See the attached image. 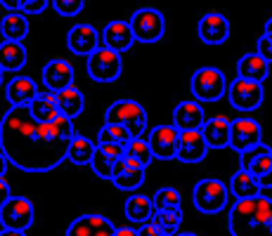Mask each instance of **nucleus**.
I'll return each mask as SVG.
<instances>
[{"label": "nucleus", "instance_id": "nucleus-2", "mask_svg": "<svg viewBox=\"0 0 272 236\" xmlns=\"http://www.w3.org/2000/svg\"><path fill=\"white\" fill-rule=\"evenodd\" d=\"M229 234L232 236H272V198L253 196L239 198L229 208Z\"/></svg>", "mask_w": 272, "mask_h": 236}, {"label": "nucleus", "instance_id": "nucleus-8", "mask_svg": "<svg viewBox=\"0 0 272 236\" xmlns=\"http://www.w3.org/2000/svg\"><path fill=\"white\" fill-rule=\"evenodd\" d=\"M33 203L26 196H10L5 205L0 208V222L2 229H14V232H26L33 225Z\"/></svg>", "mask_w": 272, "mask_h": 236}, {"label": "nucleus", "instance_id": "nucleus-5", "mask_svg": "<svg viewBox=\"0 0 272 236\" xmlns=\"http://www.w3.org/2000/svg\"><path fill=\"white\" fill-rule=\"evenodd\" d=\"M192 198H194V208L199 210V213L216 215L227 205L229 192L220 180H216V177H206V180L196 182L194 192H192Z\"/></svg>", "mask_w": 272, "mask_h": 236}, {"label": "nucleus", "instance_id": "nucleus-18", "mask_svg": "<svg viewBox=\"0 0 272 236\" xmlns=\"http://www.w3.org/2000/svg\"><path fill=\"white\" fill-rule=\"evenodd\" d=\"M43 85L47 92H59L64 87L74 85V66L66 59H52L43 66Z\"/></svg>", "mask_w": 272, "mask_h": 236}, {"label": "nucleus", "instance_id": "nucleus-33", "mask_svg": "<svg viewBox=\"0 0 272 236\" xmlns=\"http://www.w3.org/2000/svg\"><path fill=\"white\" fill-rule=\"evenodd\" d=\"M133 137L128 135V130L121 128V125H111V123H104L102 130H99L97 135V142L95 144H114V147H123L126 149V144L131 142Z\"/></svg>", "mask_w": 272, "mask_h": 236}, {"label": "nucleus", "instance_id": "nucleus-21", "mask_svg": "<svg viewBox=\"0 0 272 236\" xmlns=\"http://www.w3.org/2000/svg\"><path fill=\"white\" fill-rule=\"evenodd\" d=\"M204 120L206 116L199 102H180L173 111V125L178 130H201Z\"/></svg>", "mask_w": 272, "mask_h": 236}, {"label": "nucleus", "instance_id": "nucleus-19", "mask_svg": "<svg viewBox=\"0 0 272 236\" xmlns=\"http://www.w3.org/2000/svg\"><path fill=\"white\" fill-rule=\"evenodd\" d=\"M102 40H104V47L109 50H114V52H128L135 43V36L131 31V24L128 22H121V19H114V22H109L104 26V31H102Z\"/></svg>", "mask_w": 272, "mask_h": 236}, {"label": "nucleus", "instance_id": "nucleus-20", "mask_svg": "<svg viewBox=\"0 0 272 236\" xmlns=\"http://www.w3.org/2000/svg\"><path fill=\"white\" fill-rule=\"evenodd\" d=\"M201 135L208 149H225L229 144V118L227 116H213L204 120Z\"/></svg>", "mask_w": 272, "mask_h": 236}, {"label": "nucleus", "instance_id": "nucleus-46", "mask_svg": "<svg viewBox=\"0 0 272 236\" xmlns=\"http://www.w3.org/2000/svg\"><path fill=\"white\" fill-rule=\"evenodd\" d=\"M175 236H196L194 232H182V234H175Z\"/></svg>", "mask_w": 272, "mask_h": 236}, {"label": "nucleus", "instance_id": "nucleus-38", "mask_svg": "<svg viewBox=\"0 0 272 236\" xmlns=\"http://www.w3.org/2000/svg\"><path fill=\"white\" fill-rule=\"evenodd\" d=\"M258 54H261L268 64H272V36L263 33L261 38H258Z\"/></svg>", "mask_w": 272, "mask_h": 236}, {"label": "nucleus", "instance_id": "nucleus-32", "mask_svg": "<svg viewBox=\"0 0 272 236\" xmlns=\"http://www.w3.org/2000/svg\"><path fill=\"white\" fill-rule=\"evenodd\" d=\"M123 156H128V158H133L135 163H140L142 168H147V165L154 161V154H152V149H149V144H147L144 137H133V140L126 144Z\"/></svg>", "mask_w": 272, "mask_h": 236}, {"label": "nucleus", "instance_id": "nucleus-23", "mask_svg": "<svg viewBox=\"0 0 272 236\" xmlns=\"http://www.w3.org/2000/svg\"><path fill=\"white\" fill-rule=\"evenodd\" d=\"M36 95H38V85L29 76H17L7 83V99L12 107H29Z\"/></svg>", "mask_w": 272, "mask_h": 236}, {"label": "nucleus", "instance_id": "nucleus-13", "mask_svg": "<svg viewBox=\"0 0 272 236\" xmlns=\"http://www.w3.org/2000/svg\"><path fill=\"white\" fill-rule=\"evenodd\" d=\"M178 137H180V130L175 125H156L147 137V144L152 149L154 158H175V151H178Z\"/></svg>", "mask_w": 272, "mask_h": 236}, {"label": "nucleus", "instance_id": "nucleus-30", "mask_svg": "<svg viewBox=\"0 0 272 236\" xmlns=\"http://www.w3.org/2000/svg\"><path fill=\"white\" fill-rule=\"evenodd\" d=\"M92 154H95V142L92 140H88L86 135H74L71 137L66 158L74 163V165H90Z\"/></svg>", "mask_w": 272, "mask_h": 236}, {"label": "nucleus", "instance_id": "nucleus-41", "mask_svg": "<svg viewBox=\"0 0 272 236\" xmlns=\"http://www.w3.org/2000/svg\"><path fill=\"white\" fill-rule=\"evenodd\" d=\"M258 187L261 189H272V168H270V172H265L261 180H258Z\"/></svg>", "mask_w": 272, "mask_h": 236}, {"label": "nucleus", "instance_id": "nucleus-31", "mask_svg": "<svg viewBox=\"0 0 272 236\" xmlns=\"http://www.w3.org/2000/svg\"><path fill=\"white\" fill-rule=\"evenodd\" d=\"M182 208H171V210H154L152 222L161 229L166 236H175L182 225Z\"/></svg>", "mask_w": 272, "mask_h": 236}, {"label": "nucleus", "instance_id": "nucleus-14", "mask_svg": "<svg viewBox=\"0 0 272 236\" xmlns=\"http://www.w3.org/2000/svg\"><path fill=\"white\" fill-rule=\"evenodd\" d=\"M208 154V147L204 142L201 130H180V137H178V151H175V158L182 163H199L204 161Z\"/></svg>", "mask_w": 272, "mask_h": 236}, {"label": "nucleus", "instance_id": "nucleus-4", "mask_svg": "<svg viewBox=\"0 0 272 236\" xmlns=\"http://www.w3.org/2000/svg\"><path fill=\"white\" fill-rule=\"evenodd\" d=\"M227 92V78L216 66H201L192 76V95L196 102H218Z\"/></svg>", "mask_w": 272, "mask_h": 236}, {"label": "nucleus", "instance_id": "nucleus-39", "mask_svg": "<svg viewBox=\"0 0 272 236\" xmlns=\"http://www.w3.org/2000/svg\"><path fill=\"white\" fill-rule=\"evenodd\" d=\"M137 236H166L159 229V227L154 225V222H147V225H140V229H137Z\"/></svg>", "mask_w": 272, "mask_h": 236}, {"label": "nucleus", "instance_id": "nucleus-45", "mask_svg": "<svg viewBox=\"0 0 272 236\" xmlns=\"http://www.w3.org/2000/svg\"><path fill=\"white\" fill-rule=\"evenodd\" d=\"M0 236H24V232H14V229H2Z\"/></svg>", "mask_w": 272, "mask_h": 236}, {"label": "nucleus", "instance_id": "nucleus-44", "mask_svg": "<svg viewBox=\"0 0 272 236\" xmlns=\"http://www.w3.org/2000/svg\"><path fill=\"white\" fill-rule=\"evenodd\" d=\"M7 158H5V154H2V151H0V180H2V177H5V172H7Z\"/></svg>", "mask_w": 272, "mask_h": 236}, {"label": "nucleus", "instance_id": "nucleus-16", "mask_svg": "<svg viewBox=\"0 0 272 236\" xmlns=\"http://www.w3.org/2000/svg\"><path fill=\"white\" fill-rule=\"evenodd\" d=\"M66 45H69V50L74 54L88 57L92 50L99 47V36L95 31V26H90V24H76L66 33Z\"/></svg>", "mask_w": 272, "mask_h": 236}, {"label": "nucleus", "instance_id": "nucleus-15", "mask_svg": "<svg viewBox=\"0 0 272 236\" xmlns=\"http://www.w3.org/2000/svg\"><path fill=\"white\" fill-rule=\"evenodd\" d=\"M199 38L206 45H223L229 38V22L225 14L208 12L199 19Z\"/></svg>", "mask_w": 272, "mask_h": 236}, {"label": "nucleus", "instance_id": "nucleus-9", "mask_svg": "<svg viewBox=\"0 0 272 236\" xmlns=\"http://www.w3.org/2000/svg\"><path fill=\"white\" fill-rule=\"evenodd\" d=\"M227 97L229 104L239 111H253L263 104V85L261 83H251L244 78H234L232 83H227Z\"/></svg>", "mask_w": 272, "mask_h": 236}, {"label": "nucleus", "instance_id": "nucleus-11", "mask_svg": "<svg viewBox=\"0 0 272 236\" xmlns=\"http://www.w3.org/2000/svg\"><path fill=\"white\" fill-rule=\"evenodd\" d=\"M144 170L147 168H142L140 163H135L133 158L128 156H121L119 161L114 163V170H111V182L116 189L121 192H135L137 187H142L144 182Z\"/></svg>", "mask_w": 272, "mask_h": 236}, {"label": "nucleus", "instance_id": "nucleus-24", "mask_svg": "<svg viewBox=\"0 0 272 236\" xmlns=\"http://www.w3.org/2000/svg\"><path fill=\"white\" fill-rule=\"evenodd\" d=\"M54 99H57V109H59V114L66 118H74L83 111L86 107V99H83V92L78 90V87L69 85L64 90H59V92H54Z\"/></svg>", "mask_w": 272, "mask_h": 236}, {"label": "nucleus", "instance_id": "nucleus-34", "mask_svg": "<svg viewBox=\"0 0 272 236\" xmlns=\"http://www.w3.org/2000/svg\"><path fill=\"white\" fill-rule=\"evenodd\" d=\"M154 210H171V208H182V196L173 187H161L156 189V194L152 196Z\"/></svg>", "mask_w": 272, "mask_h": 236}, {"label": "nucleus", "instance_id": "nucleus-28", "mask_svg": "<svg viewBox=\"0 0 272 236\" xmlns=\"http://www.w3.org/2000/svg\"><path fill=\"white\" fill-rule=\"evenodd\" d=\"M29 111L36 120L41 123H47L52 118L59 116V109H57V99H54V92H38V95L31 99L29 104Z\"/></svg>", "mask_w": 272, "mask_h": 236}, {"label": "nucleus", "instance_id": "nucleus-3", "mask_svg": "<svg viewBox=\"0 0 272 236\" xmlns=\"http://www.w3.org/2000/svg\"><path fill=\"white\" fill-rule=\"evenodd\" d=\"M104 123L121 125L131 137H142L147 130V111L135 99H116L104 114Z\"/></svg>", "mask_w": 272, "mask_h": 236}, {"label": "nucleus", "instance_id": "nucleus-35", "mask_svg": "<svg viewBox=\"0 0 272 236\" xmlns=\"http://www.w3.org/2000/svg\"><path fill=\"white\" fill-rule=\"evenodd\" d=\"M116 161H119V158H114V156H109V154H104L102 149L95 147V154H92L90 168H92V172H95L97 177L109 180V177H111V170H114V163H116Z\"/></svg>", "mask_w": 272, "mask_h": 236}, {"label": "nucleus", "instance_id": "nucleus-27", "mask_svg": "<svg viewBox=\"0 0 272 236\" xmlns=\"http://www.w3.org/2000/svg\"><path fill=\"white\" fill-rule=\"evenodd\" d=\"M227 192H232V196L239 201V198H253V196H258L263 189L258 187L256 177H253L251 172H246V170H241V168H239V170L232 175Z\"/></svg>", "mask_w": 272, "mask_h": 236}, {"label": "nucleus", "instance_id": "nucleus-42", "mask_svg": "<svg viewBox=\"0 0 272 236\" xmlns=\"http://www.w3.org/2000/svg\"><path fill=\"white\" fill-rule=\"evenodd\" d=\"M0 2H2L5 10H12V12H17L19 10V5H22V0H0Z\"/></svg>", "mask_w": 272, "mask_h": 236}, {"label": "nucleus", "instance_id": "nucleus-10", "mask_svg": "<svg viewBox=\"0 0 272 236\" xmlns=\"http://www.w3.org/2000/svg\"><path fill=\"white\" fill-rule=\"evenodd\" d=\"M263 142V128L258 120L253 118H237V120H229V144L234 151H246L256 144Z\"/></svg>", "mask_w": 272, "mask_h": 236}, {"label": "nucleus", "instance_id": "nucleus-7", "mask_svg": "<svg viewBox=\"0 0 272 236\" xmlns=\"http://www.w3.org/2000/svg\"><path fill=\"white\" fill-rule=\"evenodd\" d=\"M121 54L109 47H97L88 54V74L97 83H114L121 76Z\"/></svg>", "mask_w": 272, "mask_h": 236}, {"label": "nucleus", "instance_id": "nucleus-29", "mask_svg": "<svg viewBox=\"0 0 272 236\" xmlns=\"http://www.w3.org/2000/svg\"><path fill=\"white\" fill-rule=\"evenodd\" d=\"M0 33H2L5 40H17V43H22L24 38H26V33H29V19L24 17L22 12H10V14H5L2 22H0Z\"/></svg>", "mask_w": 272, "mask_h": 236}, {"label": "nucleus", "instance_id": "nucleus-1", "mask_svg": "<svg viewBox=\"0 0 272 236\" xmlns=\"http://www.w3.org/2000/svg\"><path fill=\"white\" fill-rule=\"evenodd\" d=\"M76 135L74 120L59 116L41 123L29 107H10L0 120V147L5 158L26 172H47L66 158L69 142Z\"/></svg>", "mask_w": 272, "mask_h": 236}, {"label": "nucleus", "instance_id": "nucleus-40", "mask_svg": "<svg viewBox=\"0 0 272 236\" xmlns=\"http://www.w3.org/2000/svg\"><path fill=\"white\" fill-rule=\"evenodd\" d=\"M12 194H10V184L5 182V180H0V208L5 205V201L10 198Z\"/></svg>", "mask_w": 272, "mask_h": 236}, {"label": "nucleus", "instance_id": "nucleus-37", "mask_svg": "<svg viewBox=\"0 0 272 236\" xmlns=\"http://www.w3.org/2000/svg\"><path fill=\"white\" fill-rule=\"evenodd\" d=\"M47 2L50 0H22L19 10H22V14H41L47 7Z\"/></svg>", "mask_w": 272, "mask_h": 236}, {"label": "nucleus", "instance_id": "nucleus-26", "mask_svg": "<svg viewBox=\"0 0 272 236\" xmlns=\"http://www.w3.org/2000/svg\"><path fill=\"white\" fill-rule=\"evenodd\" d=\"M26 64V47L17 40L0 43V69L2 71H19Z\"/></svg>", "mask_w": 272, "mask_h": 236}, {"label": "nucleus", "instance_id": "nucleus-25", "mask_svg": "<svg viewBox=\"0 0 272 236\" xmlns=\"http://www.w3.org/2000/svg\"><path fill=\"white\" fill-rule=\"evenodd\" d=\"M154 215V205H152V196H144V194H133L131 198L126 201V217L135 222V225H147L152 222Z\"/></svg>", "mask_w": 272, "mask_h": 236}, {"label": "nucleus", "instance_id": "nucleus-43", "mask_svg": "<svg viewBox=\"0 0 272 236\" xmlns=\"http://www.w3.org/2000/svg\"><path fill=\"white\" fill-rule=\"evenodd\" d=\"M114 236H137V229H131V227H116V234Z\"/></svg>", "mask_w": 272, "mask_h": 236}, {"label": "nucleus", "instance_id": "nucleus-17", "mask_svg": "<svg viewBox=\"0 0 272 236\" xmlns=\"http://www.w3.org/2000/svg\"><path fill=\"white\" fill-rule=\"evenodd\" d=\"M270 168H272V149L265 142L241 151V170L251 172L256 177V182L261 180L265 172H270Z\"/></svg>", "mask_w": 272, "mask_h": 236}, {"label": "nucleus", "instance_id": "nucleus-36", "mask_svg": "<svg viewBox=\"0 0 272 236\" xmlns=\"http://www.w3.org/2000/svg\"><path fill=\"white\" fill-rule=\"evenodd\" d=\"M83 2L86 0H52L54 10L59 12L62 17H76L78 12L83 10Z\"/></svg>", "mask_w": 272, "mask_h": 236}, {"label": "nucleus", "instance_id": "nucleus-47", "mask_svg": "<svg viewBox=\"0 0 272 236\" xmlns=\"http://www.w3.org/2000/svg\"><path fill=\"white\" fill-rule=\"evenodd\" d=\"M2 74H5V71H2V69H0V85H2Z\"/></svg>", "mask_w": 272, "mask_h": 236}, {"label": "nucleus", "instance_id": "nucleus-12", "mask_svg": "<svg viewBox=\"0 0 272 236\" xmlns=\"http://www.w3.org/2000/svg\"><path fill=\"white\" fill-rule=\"evenodd\" d=\"M114 234H116V225L109 217L97 213L81 215L66 229V236H114Z\"/></svg>", "mask_w": 272, "mask_h": 236}, {"label": "nucleus", "instance_id": "nucleus-6", "mask_svg": "<svg viewBox=\"0 0 272 236\" xmlns=\"http://www.w3.org/2000/svg\"><path fill=\"white\" fill-rule=\"evenodd\" d=\"M128 24H131L135 40H142V43H156L166 33V17L159 10H154V7L135 10V14L131 17Z\"/></svg>", "mask_w": 272, "mask_h": 236}, {"label": "nucleus", "instance_id": "nucleus-22", "mask_svg": "<svg viewBox=\"0 0 272 236\" xmlns=\"http://www.w3.org/2000/svg\"><path fill=\"white\" fill-rule=\"evenodd\" d=\"M270 66L272 64H268L258 52H249L237 62V78H244L251 83H263L270 74Z\"/></svg>", "mask_w": 272, "mask_h": 236}]
</instances>
